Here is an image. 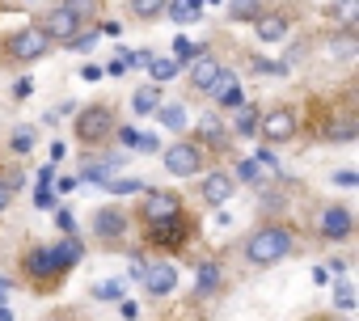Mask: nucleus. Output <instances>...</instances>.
<instances>
[{
	"mask_svg": "<svg viewBox=\"0 0 359 321\" xmlns=\"http://www.w3.org/2000/svg\"><path fill=\"white\" fill-rule=\"evenodd\" d=\"M123 165V156L118 152H97L93 160L85 156V165H81V182H110V174Z\"/></svg>",
	"mask_w": 359,
	"mask_h": 321,
	"instance_id": "nucleus-21",
	"label": "nucleus"
},
{
	"mask_svg": "<svg viewBox=\"0 0 359 321\" xmlns=\"http://www.w3.org/2000/svg\"><path fill=\"white\" fill-rule=\"evenodd\" d=\"M325 18L334 22V30H355L359 26V0H330Z\"/></svg>",
	"mask_w": 359,
	"mask_h": 321,
	"instance_id": "nucleus-22",
	"label": "nucleus"
},
{
	"mask_svg": "<svg viewBox=\"0 0 359 321\" xmlns=\"http://www.w3.org/2000/svg\"><path fill=\"white\" fill-rule=\"evenodd\" d=\"M13 195H18V178L9 174V170H0V216L9 212V203H13Z\"/></svg>",
	"mask_w": 359,
	"mask_h": 321,
	"instance_id": "nucleus-30",
	"label": "nucleus"
},
{
	"mask_svg": "<svg viewBox=\"0 0 359 321\" xmlns=\"http://www.w3.org/2000/svg\"><path fill=\"white\" fill-rule=\"evenodd\" d=\"M34 139H39V131H34V127H18V131L9 135V148H13V152H30V148H34Z\"/></svg>",
	"mask_w": 359,
	"mask_h": 321,
	"instance_id": "nucleus-31",
	"label": "nucleus"
},
{
	"mask_svg": "<svg viewBox=\"0 0 359 321\" xmlns=\"http://www.w3.org/2000/svg\"><path fill=\"white\" fill-rule=\"evenodd\" d=\"M195 139L208 148V156H224L229 148H233V127L212 110V114H203L199 118V127H195Z\"/></svg>",
	"mask_w": 359,
	"mask_h": 321,
	"instance_id": "nucleus-13",
	"label": "nucleus"
},
{
	"mask_svg": "<svg viewBox=\"0 0 359 321\" xmlns=\"http://www.w3.org/2000/svg\"><path fill=\"white\" fill-rule=\"evenodd\" d=\"M199 51H203V47H195L187 34H177V39H173V55H177V68H187V64H191Z\"/></svg>",
	"mask_w": 359,
	"mask_h": 321,
	"instance_id": "nucleus-29",
	"label": "nucleus"
},
{
	"mask_svg": "<svg viewBox=\"0 0 359 321\" xmlns=\"http://www.w3.org/2000/svg\"><path fill=\"white\" fill-rule=\"evenodd\" d=\"M55 224H60V237H72V233H76V220H72V212H64V207L55 212Z\"/></svg>",
	"mask_w": 359,
	"mask_h": 321,
	"instance_id": "nucleus-35",
	"label": "nucleus"
},
{
	"mask_svg": "<svg viewBox=\"0 0 359 321\" xmlns=\"http://www.w3.org/2000/svg\"><path fill=\"white\" fill-rule=\"evenodd\" d=\"M177 212H182V195H177V191H169V186H144V195H140L131 220L156 224V220H169V216H177Z\"/></svg>",
	"mask_w": 359,
	"mask_h": 321,
	"instance_id": "nucleus-11",
	"label": "nucleus"
},
{
	"mask_svg": "<svg viewBox=\"0 0 359 321\" xmlns=\"http://www.w3.org/2000/svg\"><path fill=\"white\" fill-rule=\"evenodd\" d=\"M296 250H300V237H296V228L283 224V220H266V224H258V228L241 241V258H245L250 266H258V271H271V266L287 262Z\"/></svg>",
	"mask_w": 359,
	"mask_h": 321,
	"instance_id": "nucleus-1",
	"label": "nucleus"
},
{
	"mask_svg": "<svg viewBox=\"0 0 359 321\" xmlns=\"http://www.w3.org/2000/svg\"><path fill=\"white\" fill-rule=\"evenodd\" d=\"M114 127H118L114 106H106V102H89V106L76 114L72 135H76V144H85L89 152H97V148H106V144L114 139Z\"/></svg>",
	"mask_w": 359,
	"mask_h": 321,
	"instance_id": "nucleus-4",
	"label": "nucleus"
},
{
	"mask_svg": "<svg viewBox=\"0 0 359 321\" xmlns=\"http://www.w3.org/2000/svg\"><path fill=\"white\" fill-rule=\"evenodd\" d=\"M140 283H144L148 296H173V287H177V271H173V262L152 258V262L140 266Z\"/></svg>",
	"mask_w": 359,
	"mask_h": 321,
	"instance_id": "nucleus-16",
	"label": "nucleus"
},
{
	"mask_svg": "<svg viewBox=\"0 0 359 321\" xmlns=\"http://www.w3.org/2000/svg\"><path fill=\"white\" fill-rule=\"evenodd\" d=\"M317 139H321V144H355V139H359V114H355V110L325 114V118L317 123Z\"/></svg>",
	"mask_w": 359,
	"mask_h": 321,
	"instance_id": "nucleus-12",
	"label": "nucleus"
},
{
	"mask_svg": "<svg viewBox=\"0 0 359 321\" xmlns=\"http://www.w3.org/2000/svg\"><path fill=\"white\" fill-rule=\"evenodd\" d=\"M292 22H296V13H292V9H266V13L254 22L258 43H283V39L292 34Z\"/></svg>",
	"mask_w": 359,
	"mask_h": 321,
	"instance_id": "nucleus-18",
	"label": "nucleus"
},
{
	"mask_svg": "<svg viewBox=\"0 0 359 321\" xmlns=\"http://www.w3.org/2000/svg\"><path fill=\"white\" fill-rule=\"evenodd\" d=\"M131 64H135V55H131V51H118V55H114V60H110V64H106L102 72H110V76H123V72H127Z\"/></svg>",
	"mask_w": 359,
	"mask_h": 321,
	"instance_id": "nucleus-34",
	"label": "nucleus"
},
{
	"mask_svg": "<svg viewBox=\"0 0 359 321\" xmlns=\"http://www.w3.org/2000/svg\"><path fill=\"white\" fill-rule=\"evenodd\" d=\"M208 97H212L220 110H237V106H245V89H241V81H237L233 68H220V76L212 81Z\"/></svg>",
	"mask_w": 359,
	"mask_h": 321,
	"instance_id": "nucleus-17",
	"label": "nucleus"
},
{
	"mask_svg": "<svg viewBox=\"0 0 359 321\" xmlns=\"http://www.w3.org/2000/svg\"><path fill=\"white\" fill-rule=\"evenodd\" d=\"M325 55L338 60V64H351L359 55V34L355 30H330L325 34Z\"/></svg>",
	"mask_w": 359,
	"mask_h": 321,
	"instance_id": "nucleus-20",
	"label": "nucleus"
},
{
	"mask_svg": "<svg viewBox=\"0 0 359 321\" xmlns=\"http://www.w3.org/2000/svg\"><path fill=\"white\" fill-rule=\"evenodd\" d=\"M30 93H34V85H30V81H18V85H13V97H30Z\"/></svg>",
	"mask_w": 359,
	"mask_h": 321,
	"instance_id": "nucleus-39",
	"label": "nucleus"
},
{
	"mask_svg": "<svg viewBox=\"0 0 359 321\" xmlns=\"http://www.w3.org/2000/svg\"><path fill=\"white\" fill-rule=\"evenodd\" d=\"M262 13H266V0H229V18L241 26H254Z\"/></svg>",
	"mask_w": 359,
	"mask_h": 321,
	"instance_id": "nucleus-25",
	"label": "nucleus"
},
{
	"mask_svg": "<svg viewBox=\"0 0 359 321\" xmlns=\"http://www.w3.org/2000/svg\"><path fill=\"white\" fill-rule=\"evenodd\" d=\"M72 321H81V317H72Z\"/></svg>",
	"mask_w": 359,
	"mask_h": 321,
	"instance_id": "nucleus-44",
	"label": "nucleus"
},
{
	"mask_svg": "<svg viewBox=\"0 0 359 321\" xmlns=\"http://www.w3.org/2000/svg\"><path fill=\"white\" fill-rule=\"evenodd\" d=\"M106 186H110V195H131V191H144L135 178H127V182H106Z\"/></svg>",
	"mask_w": 359,
	"mask_h": 321,
	"instance_id": "nucleus-37",
	"label": "nucleus"
},
{
	"mask_svg": "<svg viewBox=\"0 0 359 321\" xmlns=\"http://www.w3.org/2000/svg\"><path fill=\"white\" fill-rule=\"evenodd\" d=\"M165 5L169 0H127V13L135 22H156V18H165Z\"/></svg>",
	"mask_w": 359,
	"mask_h": 321,
	"instance_id": "nucleus-26",
	"label": "nucleus"
},
{
	"mask_svg": "<svg viewBox=\"0 0 359 321\" xmlns=\"http://www.w3.org/2000/svg\"><path fill=\"white\" fill-rule=\"evenodd\" d=\"M156 106H161V85H140L135 97H131V110L135 114H152Z\"/></svg>",
	"mask_w": 359,
	"mask_h": 321,
	"instance_id": "nucleus-27",
	"label": "nucleus"
},
{
	"mask_svg": "<svg viewBox=\"0 0 359 321\" xmlns=\"http://www.w3.org/2000/svg\"><path fill=\"white\" fill-rule=\"evenodd\" d=\"M224 287H229L224 262L220 258H199L195 262V296L199 300H216V296H224Z\"/></svg>",
	"mask_w": 359,
	"mask_h": 321,
	"instance_id": "nucleus-15",
	"label": "nucleus"
},
{
	"mask_svg": "<svg viewBox=\"0 0 359 321\" xmlns=\"http://www.w3.org/2000/svg\"><path fill=\"white\" fill-rule=\"evenodd\" d=\"M258 118H262V110H258L254 102L237 106V118L229 123V127H233V139H250V135H258Z\"/></svg>",
	"mask_w": 359,
	"mask_h": 321,
	"instance_id": "nucleus-23",
	"label": "nucleus"
},
{
	"mask_svg": "<svg viewBox=\"0 0 359 321\" xmlns=\"http://www.w3.org/2000/svg\"><path fill=\"white\" fill-rule=\"evenodd\" d=\"M313 228H317V237L325 245H346L355 237V212L346 203H325V207H317Z\"/></svg>",
	"mask_w": 359,
	"mask_h": 321,
	"instance_id": "nucleus-10",
	"label": "nucleus"
},
{
	"mask_svg": "<svg viewBox=\"0 0 359 321\" xmlns=\"http://www.w3.org/2000/svg\"><path fill=\"white\" fill-rule=\"evenodd\" d=\"M330 182H334V186H359V174H351V170H338V174H330Z\"/></svg>",
	"mask_w": 359,
	"mask_h": 321,
	"instance_id": "nucleus-36",
	"label": "nucleus"
},
{
	"mask_svg": "<svg viewBox=\"0 0 359 321\" xmlns=\"http://www.w3.org/2000/svg\"><path fill=\"white\" fill-rule=\"evenodd\" d=\"M51 250H55V258H60L64 266H72V271H76V266L85 262V241H81L76 233H72V237H60V241H55Z\"/></svg>",
	"mask_w": 359,
	"mask_h": 321,
	"instance_id": "nucleus-24",
	"label": "nucleus"
},
{
	"mask_svg": "<svg viewBox=\"0 0 359 321\" xmlns=\"http://www.w3.org/2000/svg\"><path fill=\"white\" fill-rule=\"evenodd\" d=\"M47 51H51V39H47L34 22L18 26V30L5 39V60H9V64H39V60H47Z\"/></svg>",
	"mask_w": 359,
	"mask_h": 321,
	"instance_id": "nucleus-8",
	"label": "nucleus"
},
{
	"mask_svg": "<svg viewBox=\"0 0 359 321\" xmlns=\"http://www.w3.org/2000/svg\"><path fill=\"white\" fill-rule=\"evenodd\" d=\"M34 26H39V30L51 39V47H68V43H72L81 30H89V22H85L76 9H68L64 0H55L51 9H43V18H39Z\"/></svg>",
	"mask_w": 359,
	"mask_h": 321,
	"instance_id": "nucleus-7",
	"label": "nucleus"
},
{
	"mask_svg": "<svg viewBox=\"0 0 359 321\" xmlns=\"http://www.w3.org/2000/svg\"><path fill=\"white\" fill-rule=\"evenodd\" d=\"M152 114H156V123H165V127H173V131H182V127H187V110H182V106H173V102H169V106L161 102Z\"/></svg>",
	"mask_w": 359,
	"mask_h": 321,
	"instance_id": "nucleus-28",
	"label": "nucleus"
},
{
	"mask_svg": "<svg viewBox=\"0 0 359 321\" xmlns=\"http://www.w3.org/2000/svg\"><path fill=\"white\" fill-rule=\"evenodd\" d=\"M208 160H212L208 148H203L195 135H191V139L182 135V139H173V144L165 148V174H169V178H199V174L208 170Z\"/></svg>",
	"mask_w": 359,
	"mask_h": 321,
	"instance_id": "nucleus-6",
	"label": "nucleus"
},
{
	"mask_svg": "<svg viewBox=\"0 0 359 321\" xmlns=\"http://www.w3.org/2000/svg\"><path fill=\"white\" fill-rule=\"evenodd\" d=\"M140 237H144V245L156 250V254H177V250H187V245L199 237V216H191V212L182 207L177 216H169V220L144 224Z\"/></svg>",
	"mask_w": 359,
	"mask_h": 321,
	"instance_id": "nucleus-3",
	"label": "nucleus"
},
{
	"mask_svg": "<svg viewBox=\"0 0 359 321\" xmlns=\"http://www.w3.org/2000/svg\"><path fill=\"white\" fill-rule=\"evenodd\" d=\"M220 68H224V60H220V55L199 51V55L187 64V81H191V89H195V93H208V89H212V81L220 76Z\"/></svg>",
	"mask_w": 359,
	"mask_h": 321,
	"instance_id": "nucleus-19",
	"label": "nucleus"
},
{
	"mask_svg": "<svg viewBox=\"0 0 359 321\" xmlns=\"http://www.w3.org/2000/svg\"><path fill=\"white\" fill-rule=\"evenodd\" d=\"M43 321H72V313H51V317H43Z\"/></svg>",
	"mask_w": 359,
	"mask_h": 321,
	"instance_id": "nucleus-42",
	"label": "nucleus"
},
{
	"mask_svg": "<svg viewBox=\"0 0 359 321\" xmlns=\"http://www.w3.org/2000/svg\"><path fill=\"white\" fill-rule=\"evenodd\" d=\"M93 296H97V300H123V296H127V283H123V279H106V283L93 287Z\"/></svg>",
	"mask_w": 359,
	"mask_h": 321,
	"instance_id": "nucleus-32",
	"label": "nucleus"
},
{
	"mask_svg": "<svg viewBox=\"0 0 359 321\" xmlns=\"http://www.w3.org/2000/svg\"><path fill=\"white\" fill-rule=\"evenodd\" d=\"M9 292H13V279H5V275H0V304L9 300Z\"/></svg>",
	"mask_w": 359,
	"mask_h": 321,
	"instance_id": "nucleus-40",
	"label": "nucleus"
},
{
	"mask_svg": "<svg viewBox=\"0 0 359 321\" xmlns=\"http://www.w3.org/2000/svg\"><path fill=\"white\" fill-rule=\"evenodd\" d=\"M131 224L135 220H131V212L123 203H102L93 212V220H89V233H93V241L102 250H123L127 237H131Z\"/></svg>",
	"mask_w": 359,
	"mask_h": 321,
	"instance_id": "nucleus-5",
	"label": "nucleus"
},
{
	"mask_svg": "<svg viewBox=\"0 0 359 321\" xmlns=\"http://www.w3.org/2000/svg\"><path fill=\"white\" fill-rule=\"evenodd\" d=\"M334 300H338V308H351V304H355V292H351L346 283H338V292H334Z\"/></svg>",
	"mask_w": 359,
	"mask_h": 321,
	"instance_id": "nucleus-38",
	"label": "nucleus"
},
{
	"mask_svg": "<svg viewBox=\"0 0 359 321\" xmlns=\"http://www.w3.org/2000/svg\"><path fill=\"white\" fill-rule=\"evenodd\" d=\"M233 195H237V178L229 170H203L199 174V199H203V207H224Z\"/></svg>",
	"mask_w": 359,
	"mask_h": 321,
	"instance_id": "nucleus-14",
	"label": "nucleus"
},
{
	"mask_svg": "<svg viewBox=\"0 0 359 321\" xmlns=\"http://www.w3.org/2000/svg\"><path fill=\"white\" fill-rule=\"evenodd\" d=\"M68 275H72V266H64L51 245H26V250H22V279H26L39 296L60 292Z\"/></svg>",
	"mask_w": 359,
	"mask_h": 321,
	"instance_id": "nucleus-2",
	"label": "nucleus"
},
{
	"mask_svg": "<svg viewBox=\"0 0 359 321\" xmlns=\"http://www.w3.org/2000/svg\"><path fill=\"white\" fill-rule=\"evenodd\" d=\"M64 5L76 9L85 22H97V18H102V0H64Z\"/></svg>",
	"mask_w": 359,
	"mask_h": 321,
	"instance_id": "nucleus-33",
	"label": "nucleus"
},
{
	"mask_svg": "<svg viewBox=\"0 0 359 321\" xmlns=\"http://www.w3.org/2000/svg\"><path fill=\"white\" fill-rule=\"evenodd\" d=\"M0 321H13V313H9V308H0Z\"/></svg>",
	"mask_w": 359,
	"mask_h": 321,
	"instance_id": "nucleus-43",
	"label": "nucleus"
},
{
	"mask_svg": "<svg viewBox=\"0 0 359 321\" xmlns=\"http://www.w3.org/2000/svg\"><path fill=\"white\" fill-rule=\"evenodd\" d=\"M300 135V114L292 106H266L262 118H258V139L266 148H283Z\"/></svg>",
	"mask_w": 359,
	"mask_h": 321,
	"instance_id": "nucleus-9",
	"label": "nucleus"
},
{
	"mask_svg": "<svg viewBox=\"0 0 359 321\" xmlns=\"http://www.w3.org/2000/svg\"><path fill=\"white\" fill-rule=\"evenodd\" d=\"M81 76H85V81H97V76H102V68H97V64H85V68H81Z\"/></svg>",
	"mask_w": 359,
	"mask_h": 321,
	"instance_id": "nucleus-41",
	"label": "nucleus"
}]
</instances>
